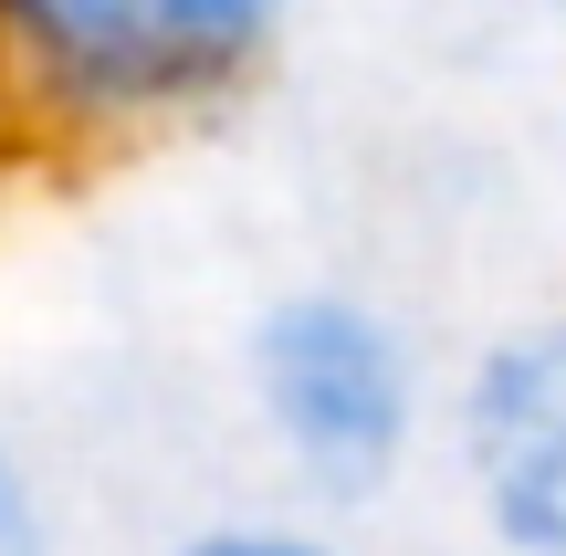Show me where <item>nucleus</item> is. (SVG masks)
<instances>
[{"label":"nucleus","instance_id":"nucleus-1","mask_svg":"<svg viewBox=\"0 0 566 556\" xmlns=\"http://www.w3.org/2000/svg\"><path fill=\"white\" fill-rule=\"evenodd\" d=\"M294 0H0V126L53 147H137L273 74Z\"/></svg>","mask_w":566,"mask_h":556},{"label":"nucleus","instance_id":"nucleus-2","mask_svg":"<svg viewBox=\"0 0 566 556\" xmlns=\"http://www.w3.org/2000/svg\"><path fill=\"white\" fill-rule=\"evenodd\" d=\"M242 399L273 462L325 504H367L409 473L430 378L409 326L357 284H283L242 326Z\"/></svg>","mask_w":566,"mask_h":556},{"label":"nucleus","instance_id":"nucleus-3","mask_svg":"<svg viewBox=\"0 0 566 556\" xmlns=\"http://www.w3.org/2000/svg\"><path fill=\"white\" fill-rule=\"evenodd\" d=\"M451 462L504 556H566V315L483 336L451 389Z\"/></svg>","mask_w":566,"mask_h":556},{"label":"nucleus","instance_id":"nucleus-4","mask_svg":"<svg viewBox=\"0 0 566 556\" xmlns=\"http://www.w3.org/2000/svg\"><path fill=\"white\" fill-rule=\"evenodd\" d=\"M168 556H346L336 536H304V525H200V536H179Z\"/></svg>","mask_w":566,"mask_h":556},{"label":"nucleus","instance_id":"nucleus-5","mask_svg":"<svg viewBox=\"0 0 566 556\" xmlns=\"http://www.w3.org/2000/svg\"><path fill=\"white\" fill-rule=\"evenodd\" d=\"M53 546V525H42V483L32 462H21V441L0 431V556H42Z\"/></svg>","mask_w":566,"mask_h":556},{"label":"nucleus","instance_id":"nucleus-6","mask_svg":"<svg viewBox=\"0 0 566 556\" xmlns=\"http://www.w3.org/2000/svg\"><path fill=\"white\" fill-rule=\"evenodd\" d=\"M556 11H566V0H556Z\"/></svg>","mask_w":566,"mask_h":556}]
</instances>
